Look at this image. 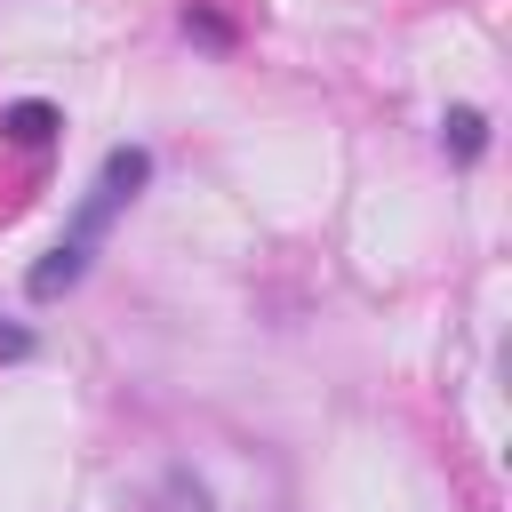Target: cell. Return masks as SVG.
Masks as SVG:
<instances>
[{"label": "cell", "instance_id": "1", "mask_svg": "<svg viewBox=\"0 0 512 512\" xmlns=\"http://www.w3.org/2000/svg\"><path fill=\"white\" fill-rule=\"evenodd\" d=\"M144 184H152V152H144V144H112V152H104V168H96V184H88V200H80V216H72V232H64V240L32 264V280H24V288H32V304L64 296V288L88 272L96 240L112 232V216H120Z\"/></svg>", "mask_w": 512, "mask_h": 512}, {"label": "cell", "instance_id": "2", "mask_svg": "<svg viewBox=\"0 0 512 512\" xmlns=\"http://www.w3.org/2000/svg\"><path fill=\"white\" fill-rule=\"evenodd\" d=\"M0 128H8L16 144H48V136L64 128V120H56V104H40V96H24V104H8V112H0Z\"/></svg>", "mask_w": 512, "mask_h": 512}, {"label": "cell", "instance_id": "3", "mask_svg": "<svg viewBox=\"0 0 512 512\" xmlns=\"http://www.w3.org/2000/svg\"><path fill=\"white\" fill-rule=\"evenodd\" d=\"M440 144H448L456 160H480V152H488V112H472V104H456V112L440 120Z\"/></svg>", "mask_w": 512, "mask_h": 512}, {"label": "cell", "instance_id": "4", "mask_svg": "<svg viewBox=\"0 0 512 512\" xmlns=\"http://www.w3.org/2000/svg\"><path fill=\"white\" fill-rule=\"evenodd\" d=\"M0 352H8V360H24V352H32V336H24V328H0Z\"/></svg>", "mask_w": 512, "mask_h": 512}]
</instances>
